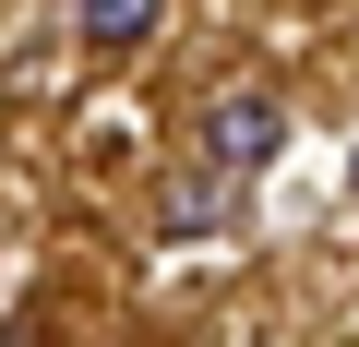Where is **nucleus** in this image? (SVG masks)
I'll return each instance as SVG.
<instances>
[{
  "mask_svg": "<svg viewBox=\"0 0 359 347\" xmlns=\"http://www.w3.org/2000/svg\"><path fill=\"white\" fill-rule=\"evenodd\" d=\"M276 156H287V96L228 84L204 108V168H216V180H252V168H276Z\"/></svg>",
  "mask_w": 359,
  "mask_h": 347,
  "instance_id": "nucleus-1",
  "label": "nucleus"
},
{
  "mask_svg": "<svg viewBox=\"0 0 359 347\" xmlns=\"http://www.w3.org/2000/svg\"><path fill=\"white\" fill-rule=\"evenodd\" d=\"M216 216H228V180L192 156V168H180V180L156 192V228H168V240H192V228H216Z\"/></svg>",
  "mask_w": 359,
  "mask_h": 347,
  "instance_id": "nucleus-2",
  "label": "nucleus"
},
{
  "mask_svg": "<svg viewBox=\"0 0 359 347\" xmlns=\"http://www.w3.org/2000/svg\"><path fill=\"white\" fill-rule=\"evenodd\" d=\"M72 13H84V36H96V48H144L168 0H72Z\"/></svg>",
  "mask_w": 359,
  "mask_h": 347,
  "instance_id": "nucleus-3",
  "label": "nucleus"
}]
</instances>
